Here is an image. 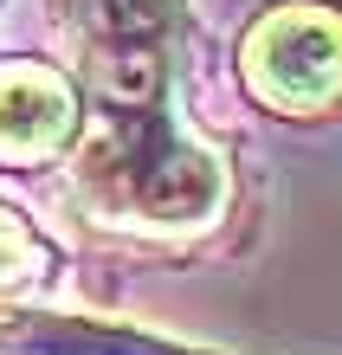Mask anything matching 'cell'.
I'll use <instances>...</instances> for the list:
<instances>
[{"label": "cell", "mask_w": 342, "mask_h": 355, "mask_svg": "<svg viewBox=\"0 0 342 355\" xmlns=\"http://www.w3.org/2000/svg\"><path fill=\"white\" fill-rule=\"evenodd\" d=\"M246 71L271 103L304 110L342 91V19L323 7H284L271 13L246 46Z\"/></svg>", "instance_id": "obj_3"}, {"label": "cell", "mask_w": 342, "mask_h": 355, "mask_svg": "<svg viewBox=\"0 0 342 355\" xmlns=\"http://www.w3.org/2000/svg\"><path fill=\"white\" fill-rule=\"evenodd\" d=\"M84 187L142 226H194L220 207V162L162 123V110H110V136L84 149Z\"/></svg>", "instance_id": "obj_1"}, {"label": "cell", "mask_w": 342, "mask_h": 355, "mask_svg": "<svg viewBox=\"0 0 342 355\" xmlns=\"http://www.w3.org/2000/svg\"><path fill=\"white\" fill-rule=\"evenodd\" d=\"M84 71L110 110H162V39L175 0H65Z\"/></svg>", "instance_id": "obj_2"}, {"label": "cell", "mask_w": 342, "mask_h": 355, "mask_svg": "<svg viewBox=\"0 0 342 355\" xmlns=\"http://www.w3.org/2000/svg\"><path fill=\"white\" fill-rule=\"evenodd\" d=\"M39 278H46V245L0 207V304L19 297V291H33Z\"/></svg>", "instance_id": "obj_5"}, {"label": "cell", "mask_w": 342, "mask_h": 355, "mask_svg": "<svg viewBox=\"0 0 342 355\" xmlns=\"http://www.w3.org/2000/svg\"><path fill=\"white\" fill-rule=\"evenodd\" d=\"M78 136V97L46 65H0V155L33 162Z\"/></svg>", "instance_id": "obj_4"}]
</instances>
